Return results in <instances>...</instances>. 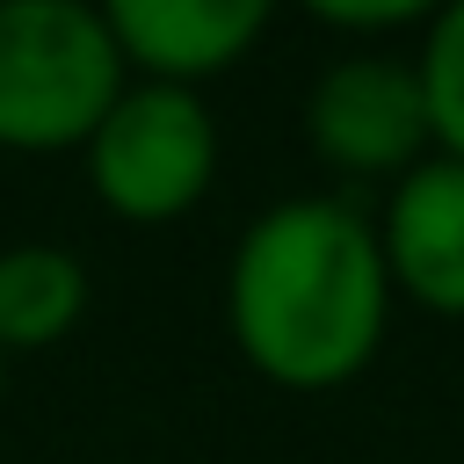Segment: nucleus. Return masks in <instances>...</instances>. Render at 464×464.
<instances>
[{
	"label": "nucleus",
	"mask_w": 464,
	"mask_h": 464,
	"mask_svg": "<svg viewBox=\"0 0 464 464\" xmlns=\"http://www.w3.org/2000/svg\"><path fill=\"white\" fill-rule=\"evenodd\" d=\"M225 319L239 355L283 392H334L370 370L392 276L377 254V225L334 196H290L261 210L225 268Z\"/></svg>",
	"instance_id": "f257e3e1"
},
{
	"label": "nucleus",
	"mask_w": 464,
	"mask_h": 464,
	"mask_svg": "<svg viewBox=\"0 0 464 464\" xmlns=\"http://www.w3.org/2000/svg\"><path fill=\"white\" fill-rule=\"evenodd\" d=\"M123 94V51L102 7L0 0V145L58 152L87 145Z\"/></svg>",
	"instance_id": "f03ea898"
},
{
	"label": "nucleus",
	"mask_w": 464,
	"mask_h": 464,
	"mask_svg": "<svg viewBox=\"0 0 464 464\" xmlns=\"http://www.w3.org/2000/svg\"><path fill=\"white\" fill-rule=\"evenodd\" d=\"M218 174V123L196 87H123L102 130L87 138V181L94 196L130 225L181 218Z\"/></svg>",
	"instance_id": "7ed1b4c3"
},
{
	"label": "nucleus",
	"mask_w": 464,
	"mask_h": 464,
	"mask_svg": "<svg viewBox=\"0 0 464 464\" xmlns=\"http://www.w3.org/2000/svg\"><path fill=\"white\" fill-rule=\"evenodd\" d=\"M304 138L341 174H413L428 160V102L413 58H334L304 94Z\"/></svg>",
	"instance_id": "20e7f679"
},
{
	"label": "nucleus",
	"mask_w": 464,
	"mask_h": 464,
	"mask_svg": "<svg viewBox=\"0 0 464 464\" xmlns=\"http://www.w3.org/2000/svg\"><path fill=\"white\" fill-rule=\"evenodd\" d=\"M377 254L392 297H413L435 319H464V160L428 152L392 181L377 218Z\"/></svg>",
	"instance_id": "39448f33"
},
{
	"label": "nucleus",
	"mask_w": 464,
	"mask_h": 464,
	"mask_svg": "<svg viewBox=\"0 0 464 464\" xmlns=\"http://www.w3.org/2000/svg\"><path fill=\"white\" fill-rule=\"evenodd\" d=\"M102 14L123 65L152 72L160 87H196L239 65L268 29V0H116Z\"/></svg>",
	"instance_id": "423d86ee"
},
{
	"label": "nucleus",
	"mask_w": 464,
	"mask_h": 464,
	"mask_svg": "<svg viewBox=\"0 0 464 464\" xmlns=\"http://www.w3.org/2000/svg\"><path fill=\"white\" fill-rule=\"evenodd\" d=\"M87 312V268L65 246H7L0 254V355L51 348Z\"/></svg>",
	"instance_id": "0eeeda50"
},
{
	"label": "nucleus",
	"mask_w": 464,
	"mask_h": 464,
	"mask_svg": "<svg viewBox=\"0 0 464 464\" xmlns=\"http://www.w3.org/2000/svg\"><path fill=\"white\" fill-rule=\"evenodd\" d=\"M413 72H420V102H428V138H435V152H442V160H464V0H457V7H435V22L420 29Z\"/></svg>",
	"instance_id": "6e6552de"
},
{
	"label": "nucleus",
	"mask_w": 464,
	"mask_h": 464,
	"mask_svg": "<svg viewBox=\"0 0 464 464\" xmlns=\"http://www.w3.org/2000/svg\"><path fill=\"white\" fill-rule=\"evenodd\" d=\"M312 22H326V29H428L435 7H420V0H312Z\"/></svg>",
	"instance_id": "1a4fd4ad"
},
{
	"label": "nucleus",
	"mask_w": 464,
	"mask_h": 464,
	"mask_svg": "<svg viewBox=\"0 0 464 464\" xmlns=\"http://www.w3.org/2000/svg\"><path fill=\"white\" fill-rule=\"evenodd\" d=\"M0 384H7V355H0Z\"/></svg>",
	"instance_id": "9d476101"
}]
</instances>
